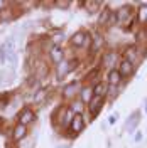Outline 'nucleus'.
<instances>
[{
  "label": "nucleus",
  "instance_id": "412c9836",
  "mask_svg": "<svg viewBox=\"0 0 147 148\" xmlns=\"http://www.w3.org/2000/svg\"><path fill=\"white\" fill-rule=\"evenodd\" d=\"M56 148H71L69 145H59V147H56Z\"/></svg>",
  "mask_w": 147,
  "mask_h": 148
},
{
  "label": "nucleus",
  "instance_id": "20e7f679",
  "mask_svg": "<svg viewBox=\"0 0 147 148\" xmlns=\"http://www.w3.org/2000/svg\"><path fill=\"white\" fill-rule=\"evenodd\" d=\"M119 71L122 74V77H127V76H130V74L134 73V64L129 62V61H125V59H122L120 66H119Z\"/></svg>",
  "mask_w": 147,
  "mask_h": 148
},
{
  "label": "nucleus",
  "instance_id": "f3484780",
  "mask_svg": "<svg viewBox=\"0 0 147 148\" xmlns=\"http://www.w3.org/2000/svg\"><path fill=\"white\" fill-rule=\"evenodd\" d=\"M139 20L140 22H147V5H144L142 9L139 10Z\"/></svg>",
  "mask_w": 147,
  "mask_h": 148
},
{
  "label": "nucleus",
  "instance_id": "39448f33",
  "mask_svg": "<svg viewBox=\"0 0 147 148\" xmlns=\"http://www.w3.org/2000/svg\"><path fill=\"white\" fill-rule=\"evenodd\" d=\"M88 42V36L85 32H76L73 37H71V44L76 47H83L85 44Z\"/></svg>",
  "mask_w": 147,
  "mask_h": 148
},
{
  "label": "nucleus",
  "instance_id": "a211bd4d",
  "mask_svg": "<svg viewBox=\"0 0 147 148\" xmlns=\"http://www.w3.org/2000/svg\"><path fill=\"white\" fill-rule=\"evenodd\" d=\"M100 5H101L100 2H86V3H85V7H86V9L90 10V12H93V10H96L98 7H100Z\"/></svg>",
  "mask_w": 147,
  "mask_h": 148
},
{
  "label": "nucleus",
  "instance_id": "4468645a",
  "mask_svg": "<svg viewBox=\"0 0 147 148\" xmlns=\"http://www.w3.org/2000/svg\"><path fill=\"white\" fill-rule=\"evenodd\" d=\"M129 17H130V9L129 7H123L122 10L117 12V18H119V22L120 20H125V18H129Z\"/></svg>",
  "mask_w": 147,
  "mask_h": 148
},
{
  "label": "nucleus",
  "instance_id": "dca6fc26",
  "mask_svg": "<svg viewBox=\"0 0 147 148\" xmlns=\"http://www.w3.org/2000/svg\"><path fill=\"white\" fill-rule=\"evenodd\" d=\"M78 88V83H73V84H69V86H66V89H64V94L69 98V96H73L74 94V89Z\"/></svg>",
  "mask_w": 147,
  "mask_h": 148
},
{
  "label": "nucleus",
  "instance_id": "0eeeda50",
  "mask_svg": "<svg viewBox=\"0 0 147 148\" xmlns=\"http://www.w3.org/2000/svg\"><path fill=\"white\" fill-rule=\"evenodd\" d=\"M88 104H90V106H88V108H90V113H92V114H96V113H98V111L101 110V104H103V98H100V96H93L92 101L88 103Z\"/></svg>",
  "mask_w": 147,
  "mask_h": 148
},
{
  "label": "nucleus",
  "instance_id": "9d476101",
  "mask_svg": "<svg viewBox=\"0 0 147 148\" xmlns=\"http://www.w3.org/2000/svg\"><path fill=\"white\" fill-rule=\"evenodd\" d=\"M107 89H108V86L107 83H98L93 86V96H100V98H105V94H107Z\"/></svg>",
  "mask_w": 147,
  "mask_h": 148
},
{
  "label": "nucleus",
  "instance_id": "7ed1b4c3",
  "mask_svg": "<svg viewBox=\"0 0 147 148\" xmlns=\"http://www.w3.org/2000/svg\"><path fill=\"white\" fill-rule=\"evenodd\" d=\"M122 81V74H120L119 69H110L108 71V76H107V83L110 84V86H117L120 84Z\"/></svg>",
  "mask_w": 147,
  "mask_h": 148
},
{
  "label": "nucleus",
  "instance_id": "2eb2a0df",
  "mask_svg": "<svg viewBox=\"0 0 147 148\" xmlns=\"http://www.w3.org/2000/svg\"><path fill=\"white\" fill-rule=\"evenodd\" d=\"M115 59H117V54H115V52H108V54L105 56V66L112 67L113 62H115Z\"/></svg>",
  "mask_w": 147,
  "mask_h": 148
},
{
  "label": "nucleus",
  "instance_id": "f257e3e1",
  "mask_svg": "<svg viewBox=\"0 0 147 148\" xmlns=\"http://www.w3.org/2000/svg\"><path fill=\"white\" fill-rule=\"evenodd\" d=\"M63 49L59 46H53L51 47V51H49V57H51V61L56 62V64H61L63 62Z\"/></svg>",
  "mask_w": 147,
  "mask_h": 148
},
{
  "label": "nucleus",
  "instance_id": "9b49d317",
  "mask_svg": "<svg viewBox=\"0 0 147 148\" xmlns=\"http://www.w3.org/2000/svg\"><path fill=\"white\" fill-rule=\"evenodd\" d=\"M26 133H27V128H26V125H20V123H19L17 126L14 128V140H15V141L22 140L24 136H26Z\"/></svg>",
  "mask_w": 147,
  "mask_h": 148
},
{
  "label": "nucleus",
  "instance_id": "4be33fe9",
  "mask_svg": "<svg viewBox=\"0 0 147 148\" xmlns=\"http://www.w3.org/2000/svg\"><path fill=\"white\" fill-rule=\"evenodd\" d=\"M3 5H5V2H2V0H0V9H2Z\"/></svg>",
  "mask_w": 147,
  "mask_h": 148
},
{
  "label": "nucleus",
  "instance_id": "f03ea898",
  "mask_svg": "<svg viewBox=\"0 0 147 148\" xmlns=\"http://www.w3.org/2000/svg\"><path fill=\"white\" fill-rule=\"evenodd\" d=\"M83 128H85V120H83L81 114H74L73 120H71V131L73 133H80V131H83Z\"/></svg>",
  "mask_w": 147,
  "mask_h": 148
},
{
  "label": "nucleus",
  "instance_id": "6ab92c4d",
  "mask_svg": "<svg viewBox=\"0 0 147 148\" xmlns=\"http://www.w3.org/2000/svg\"><path fill=\"white\" fill-rule=\"evenodd\" d=\"M56 5L61 7V9H68L69 7V2H56Z\"/></svg>",
  "mask_w": 147,
  "mask_h": 148
},
{
  "label": "nucleus",
  "instance_id": "1a4fd4ad",
  "mask_svg": "<svg viewBox=\"0 0 147 148\" xmlns=\"http://www.w3.org/2000/svg\"><path fill=\"white\" fill-rule=\"evenodd\" d=\"M71 71V66L69 62H61V64L56 66V76H58V79H63L66 74Z\"/></svg>",
  "mask_w": 147,
  "mask_h": 148
},
{
  "label": "nucleus",
  "instance_id": "5701e85b",
  "mask_svg": "<svg viewBox=\"0 0 147 148\" xmlns=\"http://www.w3.org/2000/svg\"><path fill=\"white\" fill-rule=\"evenodd\" d=\"M146 111H147V103H146Z\"/></svg>",
  "mask_w": 147,
  "mask_h": 148
},
{
  "label": "nucleus",
  "instance_id": "ddd939ff",
  "mask_svg": "<svg viewBox=\"0 0 147 148\" xmlns=\"http://www.w3.org/2000/svg\"><path fill=\"white\" fill-rule=\"evenodd\" d=\"M139 118H140V114H139L137 111H135V113H134V114H132V116L129 118L130 121L127 123V130H130V131H132V130L135 128V126L139 125Z\"/></svg>",
  "mask_w": 147,
  "mask_h": 148
},
{
  "label": "nucleus",
  "instance_id": "f8f14e48",
  "mask_svg": "<svg viewBox=\"0 0 147 148\" xmlns=\"http://www.w3.org/2000/svg\"><path fill=\"white\" fill-rule=\"evenodd\" d=\"M80 98H81V101L90 103V101H92V98H93V88H90V86L83 88L81 92H80Z\"/></svg>",
  "mask_w": 147,
  "mask_h": 148
},
{
  "label": "nucleus",
  "instance_id": "6e6552de",
  "mask_svg": "<svg viewBox=\"0 0 147 148\" xmlns=\"http://www.w3.org/2000/svg\"><path fill=\"white\" fill-rule=\"evenodd\" d=\"M19 121H20V125H27L31 121H34V111L32 110H22V113L19 114Z\"/></svg>",
  "mask_w": 147,
  "mask_h": 148
},
{
  "label": "nucleus",
  "instance_id": "aec40b11",
  "mask_svg": "<svg viewBox=\"0 0 147 148\" xmlns=\"http://www.w3.org/2000/svg\"><path fill=\"white\" fill-rule=\"evenodd\" d=\"M115 121H117V114H112L110 116V125H113Z\"/></svg>",
  "mask_w": 147,
  "mask_h": 148
},
{
  "label": "nucleus",
  "instance_id": "423d86ee",
  "mask_svg": "<svg viewBox=\"0 0 147 148\" xmlns=\"http://www.w3.org/2000/svg\"><path fill=\"white\" fill-rule=\"evenodd\" d=\"M137 57H139V51H137V47H134V46H130L125 49V52H123V59L125 61H129V62H135L137 61Z\"/></svg>",
  "mask_w": 147,
  "mask_h": 148
}]
</instances>
